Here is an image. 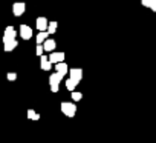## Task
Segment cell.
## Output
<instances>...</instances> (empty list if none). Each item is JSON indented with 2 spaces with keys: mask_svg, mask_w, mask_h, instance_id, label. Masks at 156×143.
<instances>
[{
  "mask_svg": "<svg viewBox=\"0 0 156 143\" xmlns=\"http://www.w3.org/2000/svg\"><path fill=\"white\" fill-rule=\"evenodd\" d=\"M61 112L66 117H73L76 114V106L73 102H63L61 103Z\"/></svg>",
  "mask_w": 156,
  "mask_h": 143,
  "instance_id": "6da1fadb",
  "label": "cell"
},
{
  "mask_svg": "<svg viewBox=\"0 0 156 143\" xmlns=\"http://www.w3.org/2000/svg\"><path fill=\"white\" fill-rule=\"evenodd\" d=\"M61 79H63V76L61 74H58V73H54V74H51L49 76V83H51V91L52 92H58V85L61 83Z\"/></svg>",
  "mask_w": 156,
  "mask_h": 143,
  "instance_id": "7a4b0ae2",
  "label": "cell"
},
{
  "mask_svg": "<svg viewBox=\"0 0 156 143\" xmlns=\"http://www.w3.org/2000/svg\"><path fill=\"white\" fill-rule=\"evenodd\" d=\"M17 37V31L14 29V26H6L5 34H3V43L9 42V40H16Z\"/></svg>",
  "mask_w": 156,
  "mask_h": 143,
  "instance_id": "3957f363",
  "label": "cell"
},
{
  "mask_svg": "<svg viewBox=\"0 0 156 143\" xmlns=\"http://www.w3.org/2000/svg\"><path fill=\"white\" fill-rule=\"evenodd\" d=\"M25 11H26V5L23 2H16L12 5V14L16 17H20L22 14H25Z\"/></svg>",
  "mask_w": 156,
  "mask_h": 143,
  "instance_id": "277c9868",
  "label": "cell"
},
{
  "mask_svg": "<svg viewBox=\"0 0 156 143\" xmlns=\"http://www.w3.org/2000/svg\"><path fill=\"white\" fill-rule=\"evenodd\" d=\"M20 37L23 40H29L32 39V28L28 25H20Z\"/></svg>",
  "mask_w": 156,
  "mask_h": 143,
  "instance_id": "5b68a950",
  "label": "cell"
},
{
  "mask_svg": "<svg viewBox=\"0 0 156 143\" xmlns=\"http://www.w3.org/2000/svg\"><path fill=\"white\" fill-rule=\"evenodd\" d=\"M69 76H70V79H73L75 82L80 83V82L83 80V69H80V68H72V69L69 71Z\"/></svg>",
  "mask_w": 156,
  "mask_h": 143,
  "instance_id": "8992f818",
  "label": "cell"
},
{
  "mask_svg": "<svg viewBox=\"0 0 156 143\" xmlns=\"http://www.w3.org/2000/svg\"><path fill=\"white\" fill-rule=\"evenodd\" d=\"M35 26L38 31H48V26H49V22L46 17H37L35 20Z\"/></svg>",
  "mask_w": 156,
  "mask_h": 143,
  "instance_id": "52a82bcc",
  "label": "cell"
},
{
  "mask_svg": "<svg viewBox=\"0 0 156 143\" xmlns=\"http://www.w3.org/2000/svg\"><path fill=\"white\" fill-rule=\"evenodd\" d=\"M40 66H41V69L43 71H51V68H52V62L49 60V57L48 55H40Z\"/></svg>",
  "mask_w": 156,
  "mask_h": 143,
  "instance_id": "ba28073f",
  "label": "cell"
},
{
  "mask_svg": "<svg viewBox=\"0 0 156 143\" xmlns=\"http://www.w3.org/2000/svg\"><path fill=\"white\" fill-rule=\"evenodd\" d=\"M55 71H57L58 74H61V76L64 77L70 69H69V66H67L64 62H60V63H55Z\"/></svg>",
  "mask_w": 156,
  "mask_h": 143,
  "instance_id": "9c48e42d",
  "label": "cell"
},
{
  "mask_svg": "<svg viewBox=\"0 0 156 143\" xmlns=\"http://www.w3.org/2000/svg\"><path fill=\"white\" fill-rule=\"evenodd\" d=\"M49 60L52 63H60V62H64V52H51L49 54Z\"/></svg>",
  "mask_w": 156,
  "mask_h": 143,
  "instance_id": "30bf717a",
  "label": "cell"
},
{
  "mask_svg": "<svg viewBox=\"0 0 156 143\" xmlns=\"http://www.w3.org/2000/svg\"><path fill=\"white\" fill-rule=\"evenodd\" d=\"M43 45H44V51H46V52H54V49H55V46H57V42H55L54 39H48Z\"/></svg>",
  "mask_w": 156,
  "mask_h": 143,
  "instance_id": "8fae6325",
  "label": "cell"
},
{
  "mask_svg": "<svg viewBox=\"0 0 156 143\" xmlns=\"http://www.w3.org/2000/svg\"><path fill=\"white\" fill-rule=\"evenodd\" d=\"M48 39H49V32H48V31H40V32L37 34L35 42H37V43H44Z\"/></svg>",
  "mask_w": 156,
  "mask_h": 143,
  "instance_id": "7c38bea8",
  "label": "cell"
},
{
  "mask_svg": "<svg viewBox=\"0 0 156 143\" xmlns=\"http://www.w3.org/2000/svg\"><path fill=\"white\" fill-rule=\"evenodd\" d=\"M3 45H5V46H3L5 51L9 52V51H12V49H16V48L19 46V42H17V40H9V42H6V43H3Z\"/></svg>",
  "mask_w": 156,
  "mask_h": 143,
  "instance_id": "4fadbf2b",
  "label": "cell"
},
{
  "mask_svg": "<svg viewBox=\"0 0 156 143\" xmlns=\"http://www.w3.org/2000/svg\"><path fill=\"white\" fill-rule=\"evenodd\" d=\"M76 85H78V82H75L73 79H67V80H66V89H67V91H70V92H72V91H75Z\"/></svg>",
  "mask_w": 156,
  "mask_h": 143,
  "instance_id": "5bb4252c",
  "label": "cell"
},
{
  "mask_svg": "<svg viewBox=\"0 0 156 143\" xmlns=\"http://www.w3.org/2000/svg\"><path fill=\"white\" fill-rule=\"evenodd\" d=\"M28 119L37 122V120H40V114H37L34 109H28Z\"/></svg>",
  "mask_w": 156,
  "mask_h": 143,
  "instance_id": "9a60e30c",
  "label": "cell"
},
{
  "mask_svg": "<svg viewBox=\"0 0 156 143\" xmlns=\"http://www.w3.org/2000/svg\"><path fill=\"white\" fill-rule=\"evenodd\" d=\"M70 97H72L73 102H80V100L83 99V94H81V92H78V91H72Z\"/></svg>",
  "mask_w": 156,
  "mask_h": 143,
  "instance_id": "2e32d148",
  "label": "cell"
},
{
  "mask_svg": "<svg viewBox=\"0 0 156 143\" xmlns=\"http://www.w3.org/2000/svg\"><path fill=\"white\" fill-rule=\"evenodd\" d=\"M57 22H49V26H48V32L49 34H54L55 31H57Z\"/></svg>",
  "mask_w": 156,
  "mask_h": 143,
  "instance_id": "e0dca14e",
  "label": "cell"
},
{
  "mask_svg": "<svg viewBox=\"0 0 156 143\" xmlns=\"http://www.w3.org/2000/svg\"><path fill=\"white\" fill-rule=\"evenodd\" d=\"M43 52H44V45H43V43H37L35 54H37V55H43Z\"/></svg>",
  "mask_w": 156,
  "mask_h": 143,
  "instance_id": "ac0fdd59",
  "label": "cell"
},
{
  "mask_svg": "<svg viewBox=\"0 0 156 143\" xmlns=\"http://www.w3.org/2000/svg\"><path fill=\"white\" fill-rule=\"evenodd\" d=\"M151 3H153V0H141V5L145 6V8H150Z\"/></svg>",
  "mask_w": 156,
  "mask_h": 143,
  "instance_id": "d6986e66",
  "label": "cell"
},
{
  "mask_svg": "<svg viewBox=\"0 0 156 143\" xmlns=\"http://www.w3.org/2000/svg\"><path fill=\"white\" fill-rule=\"evenodd\" d=\"M6 77H8V80H9V82L17 80V74H16V73H8V76H6Z\"/></svg>",
  "mask_w": 156,
  "mask_h": 143,
  "instance_id": "ffe728a7",
  "label": "cell"
},
{
  "mask_svg": "<svg viewBox=\"0 0 156 143\" xmlns=\"http://www.w3.org/2000/svg\"><path fill=\"white\" fill-rule=\"evenodd\" d=\"M150 9H151L153 13H156V0H153V3H151V6H150Z\"/></svg>",
  "mask_w": 156,
  "mask_h": 143,
  "instance_id": "44dd1931",
  "label": "cell"
}]
</instances>
